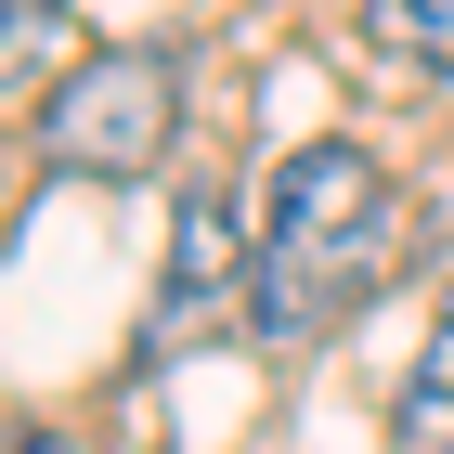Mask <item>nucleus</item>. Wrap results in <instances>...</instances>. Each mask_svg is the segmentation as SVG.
Returning <instances> with one entry per match:
<instances>
[{
	"instance_id": "5",
	"label": "nucleus",
	"mask_w": 454,
	"mask_h": 454,
	"mask_svg": "<svg viewBox=\"0 0 454 454\" xmlns=\"http://www.w3.org/2000/svg\"><path fill=\"white\" fill-rule=\"evenodd\" d=\"M389 442H403V454H454V299L428 312L416 364H403V403H389Z\"/></svg>"
},
{
	"instance_id": "4",
	"label": "nucleus",
	"mask_w": 454,
	"mask_h": 454,
	"mask_svg": "<svg viewBox=\"0 0 454 454\" xmlns=\"http://www.w3.org/2000/svg\"><path fill=\"white\" fill-rule=\"evenodd\" d=\"M78 66H91V52H78L66 0H0V78H13V105H52Z\"/></svg>"
},
{
	"instance_id": "3",
	"label": "nucleus",
	"mask_w": 454,
	"mask_h": 454,
	"mask_svg": "<svg viewBox=\"0 0 454 454\" xmlns=\"http://www.w3.org/2000/svg\"><path fill=\"white\" fill-rule=\"evenodd\" d=\"M247 299H260V221L221 195V182H195L169 208V286H156V325H143V350L169 364V350L221 338V325H247Z\"/></svg>"
},
{
	"instance_id": "2",
	"label": "nucleus",
	"mask_w": 454,
	"mask_h": 454,
	"mask_svg": "<svg viewBox=\"0 0 454 454\" xmlns=\"http://www.w3.org/2000/svg\"><path fill=\"white\" fill-rule=\"evenodd\" d=\"M169 143H182V66L169 52H91L39 105V156L66 182H156Z\"/></svg>"
},
{
	"instance_id": "6",
	"label": "nucleus",
	"mask_w": 454,
	"mask_h": 454,
	"mask_svg": "<svg viewBox=\"0 0 454 454\" xmlns=\"http://www.w3.org/2000/svg\"><path fill=\"white\" fill-rule=\"evenodd\" d=\"M364 52L416 78H454V0H364Z\"/></svg>"
},
{
	"instance_id": "1",
	"label": "nucleus",
	"mask_w": 454,
	"mask_h": 454,
	"mask_svg": "<svg viewBox=\"0 0 454 454\" xmlns=\"http://www.w3.org/2000/svg\"><path fill=\"white\" fill-rule=\"evenodd\" d=\"M403 260V182L364 143H299L260 182V299L247 338L260 350H312L325 325H350Z\"/></svg>"
}]
</instances>
